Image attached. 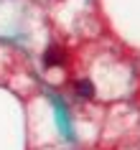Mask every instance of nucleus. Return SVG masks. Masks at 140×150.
Segmentation results:
<instances>
[{
  "mask_svg": "<svg viewBox=\"0 0 140 150\" xmlns=\"http://www.w3.org/2000/svg\"><path fill=\"white\" fill-rule=\"evenodd\" d=\"M43 61H46V66H59V64H64V54L59 48H48Z\"/></svg>",
  "mask_w": 140,
  "mask_h": 150,
  "instance_id": "nucleus-1",
  "label": "nucleus"
},
{
  "mask_svg": "<svg viewBox=\"0 0 140 150\" xmlns=\"http://www.w3.org/2000/svg\"><path fill=\"white\" fill-rule=\"evenodd\" d=\"M77 94H79V97H84V99L94 97V87H92V81H89V79L77 81Z\"/></svg>",
  "mask_w": 140,
  "mask_h": 150,
  "instance_id": "nucleus-2",
  "label": "nucleus"
}]
</instances>
